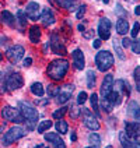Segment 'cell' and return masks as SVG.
I'll return each mask as SVG.
<instances>
[{"instance_id": "6da1fadb", "label": "cell", "mask_w": 140, "mask_h": 148, "mask_svg": "<svg viewBox=\"0 0 140 148\" xmlns=\"http://www.w3.org/2000/svg\"><path fill=\"white\" fill-rule=\"evenodd\" d=\"M67 71H69V62L65 60V59H56V60L50 62L48 69H46L48 77L55 80V81H59V80L65 78Z\"/></svg>"}, {"instance_id": "7a4b0ae2", "label": "cell", "mask_w": 140, "mask_h": 148, "mask_svg": "<svg viewBox=\"0 0 140 148\" xmlns=\"http://www.w3.org/2000/svg\"><path fill=\"white\" fill-rule=\"evenodd\" d=\"M95 64H97V69L99 71H102V73L108 71L114 64L112 53L108 52V50H99L97 53V56H95Z\"/></svg>"}, {"instance_id": "3957f363", "label": "cell", "mask_w": 140, "mask_h": 148, "mask_svg": "<svg viewBox=\"0 0 140 148\" xmlns=\"http://www.w3.org/2000/svg\"><path fill=\"white\" fill-rule=\"evenodd\" d=\"M18 108H20L21 115L24 116L25 122L37 123V120H38V112H37V109L31 103H28V102H18Z\"/></svg>"}, {"instance_id": "277c9868", "label": "cell", "mask_w": 140, "mask_h": 148, "mask_svg": "<svg viewBox=\"0 0 140 148\" xmlns=\"http://www.w3.org/2000/svg\"><path fill=\"white\" fill-rule=\"evenodd\" d=\"M24 136H25L24 129L20 127V126H14V127H11L10 130H7V133L4 134V137H3V144H4V145H10V144L16 143L17 140L23 138Z\"/></svg>"}, {"instance_id": "5b68a950", "label": "cell", "mask_w": 140, "mask_h": 148, "mask_svg": "<svg viewBox=\"0 0 140 148\" xmlns=\"http://www.w3.org/2000/svg\"><path fill=\"white\" fill-rule=\"evenodd\" d=\"M1 115H3V117H4L6 120H8V122H14V123H23V122H25L24 116L21 115L20 109H17V108H13V106L3 108Z\"/></svg>"}, {"instance_id": "8992f818", "label": "cell", "mask_w": 140, "mask_h": 148, "mask_svg": "<svg viewBox=\"0 0 140 148\" xmlns=\"http://www.w3.org/2000/svg\"><path fill=\"white\" fill-rule=\"evenodd\" d=\"M4 85L7 91H16L24 85V78L23 75L18 73H11L7 78L4 80Z\"/></svg>"}, {"instance_id": "52a82bcc", "label": "cell", "mask_w": 140, "mask_h": 148, "mask_svg": "<svg viewBox=\"0 0 140 148\" xmlns=\"http://www.w3.org/2000/svg\"><path fill=\"white\" fill-rule=\"evenodd\" d=\"M24 53H25L24 46H21V45H13L11 48L7 49L6 56H7V59L11 62V63H18V62L23 59Z\"/></svg>"}, {"instance_id": "ba28073f", "label": "cell", "mask_w": 140, "mask_h": 148, "mask_svg": "<svg viewBox=\"0 0 140 148\" xmlns=\"http://www.w3.org/2000/svg\"><path fill=\"white\" fill-rule=\"evenodd\" d=\"M111 28H112V24L109 21V18H99V23H98V34H99V38L101 41H107L109 39L111 36Z\"/></svg>"}, {"instance_id": "9c48e42d", "label": "cell", "mask_w": 140, "mask_h": 148, "mask_svg": "<svg viewBox=\"0 0 140 148\" xmlns=\"http://www.w3.org/2000/svg\"><path fill=\"white\" fill-rule=\"evenodd\" d=\"M83 123L88 130H92V132L99 129V122L97 120L95 116L91 115V112L88 109H83Z\"/></svg>"}, {"instance_id": "30bf717a", "label": "cell", "mask_w": 140, "mask_h": 148, "mask_svg": "<svg viewBox=\"0 0 140 148\" xmlns=\"http://www.w3.org/2000/svg\"><path fill=\"white\" fill-rule=\"evenodd\" d=\"M25 16L28 17L30 20L32 21H37L41 18V8H39V4L37 1H30L27 4V8H25Z\"/></svg>"}, {"instance_id": "8fae6325", "label": "cell", "mask_w": 140, "mask_h": 148, "mask_svg": "<svg viewBox=\"0 0 140 148\" xmlns=\"http://www.w3.org/2000/svg\"><path fill=\"white\" fill-rule=\"evenodd\" d=\"M50 48H52V52L53 53H58V55H66V48H65V45L62 43V41H60V38H59L56 34H52L50 35V42H49Z\"/></svg>"}, {"instance_id": "7c38bea8", "label": "cell", "mask_w": 140, "mask_h": 148, "mask_svg": "<svg viewBox=\"0 0 140 148\" xmlns=\"http://www.w3.org/2000/svg\"><path fill=\"white\" fill-rule=\"evenodd\" d=\"M74 87L73 85H65V87H62L60 90H59V94L55 97L56 98V102L58 103H66L67 101L70 99V97H72V92H73Z\"/></svg>"}, {"instance_id": "4fadbf2b", "label": "cell", "mask_w": 140, "mask_h": 148, "mask_svg": "<svg viewBox=\"0 0 140 148\" xmlns=\"http://www.w3.org/2000/svg\"><path fill=\"white\" fill-rule=\"evenodd\" d=\"M112 90H114V77H112V74H107L104 77L102 85H101V97L107 98V95Z\"/></svg>"}, {"instance_id": "5bb4252c", "label": "cell", "mask_w": 140, "mask_h": 148, "mask_svg": "<svg viewBox=\"0 0 140 148\" xmlns=\"http://www.w3.org/2000/svg\"><path fill=\"white\" fill-rule=\"evenodd\" d=\"M72 59H73L74 67L77 70H83L86 66V59H84V53L81 52V49H76L72 52Z\"/></svg>"}, {"instance_id": "9a60e30c", "label": "cell", "mask_w": 140, "mask_h": 148, "mask_svg": "<svg viewBox=\"0 0 140 148\" xmlns=\"http://www.w3.org/2000/svg\"><path fill=\"white\" fill-rule=\"evenodd\" d=\"M119 141H121V145L123 148H140V143L136 141L134 138H130L128 137L125 132L119 133Z\"/></svg>"}, {"instance_id": "2e32d148", "label": "cell", "mask_w": 140, "mask_h": 148, "mask_svg": "<svg viewBox=\"0 0 140 148\" xmlns=\"http://www.w3.org/2000/svg\"><path fill=\"white\" fill-rule=\"evenodd\" d=\"M41 21H42V24L45 25V27L55 24L56 18H55V14L52 13V10H50V8H43V11L41 13Z\"/></svg>"}, {"instance_id": "e0dca14e", "label": "cell", "mask_w": 140, "mask_h": 148, "mask_svg": "<svg viewBox=\"0 0 140 148\" xmlns=\"http://www.w3.org/2000/svg\"><path fill=\"white\" fill-rule=\"evenodd\" d=\"M140 126L137 123H126V130H125V134L130 138H136L140 134Z\"/></svg>"}, {"instance_id": "ac0fdd59", "label": "cell", "mask_w": 140, "mask_h": 148, "mask_svg": "<svg viewBox=\"0 0 140 148\" xmlns=\"http://www.w3.org/2000/svg\"><path fill=\"white\" fill-rule=\"evenodd\" d=\"M30 41L32 43H38L41 41V28L38 25H32L30 28Z\"/></svg>"}, {"instance_id": "d6986e66", "label": "cell", "mask_w": 140, "mask_h": 148, "mask_svg": "<svg viewBox=\"0 0 140 148\" xmlns=\"http://www.w3.org/2000/svg\"><path fill=\"white\" fill-rule=\"evenodd\" d=\"M107 99L109 101V103L112 105V106H115V105H119L121 102H122V97H121V94L118 92V91L112 90L109 94L107 95Z\"/></svg>"}, {"instance_id": "ffe728a7", "label": "cell", "mask_w": 140, "mask_h": 148, "mask_svg": "<svg viewBox=\"0 0 140 148\" xmlns=\"http://www.w3.org/2000/svg\"><path fill=\"white\" fill-rule=\"evenodd\" d=\"M116 32L119 35H125V34L129 32V23L123 20V18H119L118 23H116Z\"/></svg>"}, {"instance_id": "44dd1931", "label": "cell", "mask_w": 140, "mask_h": 148, "mask_svg": "<svg viewBox=\"0 0 140 148\" xmlns=\"http://www.w3.org/2000/svg\"><path fill=\"white\" fill-rule=\"evenodd\" d=\"M1 21L4 23V24L7 25H14V23H16V18H14V16L10 13V11H7V10H4V11H1Z\"/></svg>"}, {"instance_id": "7402d4cb", "label": "cell", "mask_w": 140, "mask_h": 148, "mask_svg": "<svg viewBox=\"0 0 140 148\" xmlns=\"http://www.w3.org/2000/svg\"><path fill=\"white\" fill-rule=\"evenodd\" d=\"M31 92H32L35 97H39V98H41L42 95L45 94L43 85H42L41 82H32V84H31Z\"/></svg>"}, {"instance_id": "603a6c76", "label": "cell", "mask_w": 140, "mask_h": 148, "mask_svg": "<svg viewBox=\"0 0 140 148\" xmlns=\"http://www.w3.org/2000/svg\"><path fill=\"white\" fill-rule=\"evenodd\" d=\"M90 101H91V106H92V110H94L95 116L99 117L101 116V110H99V108H98V95L97 94H91Z\"/></svg>"}, {"instance_id": "cb8c5ba5", "label": "cell", "mask_w": 140, "mask_h": 148, "mask_svg": "<svg viewBox=\"0 0 140 148\" xmlns=\"http://www.w3.org/2000/svg\"><path fill=\"white\" fill-rule=\"evenodd\" d=\"M55 127H56V132H58L59 134H66V133L69 132V124H67V122L62 120V119L56 122Z\"/></svg>"}, {"instance_id": "d4e9b609", "label": "cell", "mask_w": 140, "mask_h": 148, "mask_svg": "<svg viewBox=\"0 0 140 148\" xmlns=\"http://www.w3.org/2000/svg\"><path fill=\"white\" fill-rule=\"evenodd\" d=\"M17 21H18V28H20V31H23V28H24L25 25H27V16H25V13H23L21 10H18V13H17Z\"/></svg>"}, {"instance_id": "484cf974", "label": "cell", "mask_w": 140, "mask_h": 148, "mask_svg": "<svg viewBox=\"0 0 140 148\" xmlns=\"http://www.w3.org/2000/svg\"><path fill=\"white\" fill-rule=\"evenodd\" d=\"M112 42H114V48H115V52H116V55H118V58L121 59V60H125V59H126V56H125L123 49L121 48V45H119L118 39H112Z\"/></svg>"}, {"instance_id": "4316f807", "label": "cell", "mask_w": 140, "mask_h": 148, "mask_svg": "<svg viewBox=\"0 0 140 148\" xmlns=\"http://www.w3.org/2000/svg\"><path fill=\"white\" fill-rule=\"evenodd\" d=\"M87 87L88 88H94L95 87V73L92 70L87 71Z\"/></svg>"}, {"instance_id": "83f0119b", "label": "cell", "mask_w": 140, "mask_h": 148, "mask_svg": "<svg viewBox=\"0 0 140 148\" xmlns=\"http://www.w3.org/2000/svg\"><path fill=\"white\" fill-rule=\"evenodd\" d=\"M50 127H52V122L50 120H43V122L39 123L37 130H38V133H41V134H45V130H49Z\"/></svg>"}, {"instance_id": "f1b7e54d", "label": "cell", "mask_w": 140, "mask_h": 148, "mask_svg": "<svg viewBox=\"0 0 140 148\" xmlns=\"http://www.w3.org/2000/svg\"><path fill=\"white\" fill-rule=\"evenodd\" d=\"M88 141H90V144H92L94 147L101 145V137H99V134H97V133H91L90 136H88Z\"/></svg>"}, {"instance_id": "f546056e", "label": "cell", "mask_w": 140, "mask_h": 148, "mask_svg": "<svg viewBox=\"0 0 140 148\" xmlns=\"http://www.w3.org/2000/svg\"><path fill=\"white\" fill-rule=\"evenodd\" d=\"M59 87H56V85H53V84H50V85H48L46 87V94H48V97H56L59 94Z\"/></svg>"}, {"instance_id": "4dcf8cb0", "label": "cell", "mask_w": 140, "mask_h": 148, "mask_svg": "<svg viewBox=\"0 0 140 148\" xmlns=\"http://www.w3.org/2000/svg\"><path fill=\"white\" fill-rule=\"evenodd\" d=\"M101 108H102V109H104V112H107V113H109V112L114 109V106L109 103V101H108L107 98L101 99Z\"/></svg>"}, {"instance_id": "1f68e13d", "label": "cell", "mask_w": 140, "mask_h": 148, "mask_svg": "<svg viewBox=\"0 0 140 148\" xmlns=\"http://www.w3.org/2000/svg\"><path fill=\"white\" fill-rule=\"evenodd\" d=\"M66 113H67V108H59L58 110L53 112V115L52 116H53V119H59V120H60Z\"/></svg>"}, {"instance_id": "d6a6232c", "label": "cell", "mask_w": 140, "mask_h": 148, "mask_svg": "<svg viewBox=\"0 0 140 148\" xmlns=\"http://www.w3.org/2000/svg\"><path fill=\"white\" fill-rule=\"evenodd\" d=\"M60 140V137L58 136V133H46L45 134V141H49V143H55V141Z\"/></svg>"}, {"instance_id": "836d02e7", "label": "cell", "mask_w": 140, "mask_h": 148, "mask_svg": "<svg viewBox=\"0 0 140 148\" xmlns=\"http://www.w3.org/2000/svg\"><path fill=\"white\" fill-rule=\"evenodd\" d=\"M69 110H70V116L76 119V117H79L80 113H81V110H80V108L77 106V105H72V106L69 108Z\"/></svg>"}, {"instance_id": "e575fe53", "label": "cell", "mask_w": 140, "mask_h": 148, "mask_svg": "<svg viewBox=\"0 0 140 148\" xmlns=\"http://www.w3.org/2000/svg\"><path fill=\"white\" fill-rule=\"evenodd\" d=\"M56 1H58L59 6L63 8H70L74 3V0H56Z\"/></svg>"}, {"instance_id": "d590c367", "label": "cell", "mask_w": 140, "mask_h": 148, "mask_svg": "<svg viewBox=\"0 0 140 148\" xmlns=\"http://www.w3.org/2000/svg\"><path fill=\"white\" fill-rule=\"evenodd\" d=\"M86 10H87V6H86V4H81V6L79 7V10H77V13H76V17H77L79 20H81L83 17H84V14H86Z\"/></svg>"}, {"instance_id": "8d00e7d4", "label": "cell", "mask_w": 140, "mask_h": 148, "mask_svg": "<svg viewBox=\"0 0 140 148\" xmlns=\"http://www.w3.org/2000/svg\"><path fill=\"white\" fill-rule=\"evenodd\" d=\"M86 101H87V92L81 91V92L79 94V97H77V105H83V103H86Z\"/></svg>"}, {"instance_id": "74e56055", "label": "cell", "mask_w": 140, "mask_h": 148, "mask_svg": "<svg viewBox=\"0 0 140 148\" xmlns=\"http://www.w3.org/2000/svg\"><path fill=\"white\" fill-rule=\"evenodd\" d=\"M132 50H133V53L134 55H140V39H136V41L132 43Z\"/></svg>"}, {"instance_id": "f35d334b", "label": "cell", "mask_w": 140, "mask_h": 148, "mask_svg": "<svg viewBox=\"0 0 140 148\" xmlns=\"http://www.w3.org/2000/svg\"><path fill=\"white\" fill-rule=\"evenodd\" d=\"M140 31V24L139 23H134L132 27V29H130V34H132V38H136L137 36V34Z\"/></svg>"}, {"instance_id": "ab89813d", "label": "cell", "mask_w": 140, "mask_h": 148, "mask_svg": "<svg viewBox=\"0 0 140 148\" xmlns=\"http://www.w3.org/2000/svg\"><path fill=\"white\" fill-rule=\"evenodd\" d=\"M137 109H139V105H137V102H130V103H129V113H130V115H133V113H134V112H136V110H137Z\"/></svg>"}, {"instance_id": "60d3db41", "label": "cell", "mask_w": 140, "mask_h": 148, "mask_svg": "<svg viewBox=\"0 0 140 148\" xmlns=\"http://www.w3.org/2000/svg\"><path fill=\"white\" fill-rule=\"evenodd\" d=\"M53 147L55 148H66V144H65V141L60 138V140H58V141H55V143H53Z\"/></svg>"}, {"instance_id": "b9f144b4", "label": "cell", "mask_w": 140, "mask_h": 148, "mask_svg": "<svg viewBox=\"0 0 140 148\" xmlns=\"http://www.w3.org/2000/svg\"><path fill=\"white\" fill-rule=\"evenodd\" d=\"M133 78H134L136 81H140V66H137L133 70Z\"/></svg>"}, {"instance_id": "7bdbcfd3", "label": "cell", "mask_w": 140, "mask_h": 148, "mask_svg": "<svg viewBox=\"0 0 140 148\" xmlns=\"http://www.w3.org/2000/svg\"><path fill=\"white\" fill-rule=\"evenodd\" d=\"M122 46L123 48H130L132 46V39L130 38H123L122 39Z\"/></svg>"}, {"instance_id": "ee69618b", "label": "cell", "mask_w": 140, "mask_h": 148, "mask_svg": "<svg viewBox=\"0 0 140 148\" xmlns=\"http://www.w3.org/2000/svg\"><path fill=\"white\" fill-rule=\"evenodd\" d=\"M83 36H84V38H86V39H90V38H92V36H94V31H84V32H83Z\"/></svg>"}, {"instance_id": "f6af8a7d", "label": "cell", "mask_w": 140, "mask_h": 148, "mask_svg": "<svg viewBox=\"0 0 140 148\" xmlns=\"http://www.w3.org/2000/svg\"><path fill=\"white\" fill-rule=\"evenodd\" d=\"M31 63H32V59L31 58H27V59L23 60V66H25V67H30L31 66Z\"/></svg>"}, {"instance_id": "bcb514c9", "label": "cell", "mask_w": 140, "mask_h": 148, "mask_svg": "<svg viewBox=\"0 0 140 148\" xmlns=\"http://www.w3.org/2000/svg\"><path fill=\"white\" fill-rule=\"evenodd\" d=\"M101 39H95V41L92 42V48H94V49H99V48H101Z\"/></svg>"}, {"instance_id": "7dc6e473", "label": "cell", "mask_w": 140, "mask_h": 148, "mask_svg": "<svg viewBox=\"0 0 140 148\" xmlns=\"http://www.w3.org/2000/svg\"><path fill=\"white\" fill-rule=\"evenodd\" d=\"M133 117H134V120H136V122H139L140 123V108L134 112V113H133Z\"/></svg>"}, {"instance_id": "c3c4849f", "label": "cell", "mask_w": 140, "mask_h": 148, "mask_svg": "<svg viewBox=\"0 0 140 148\" xmlns=\"http://www.w3.org/2000/svg\"><path fill=\"white\" fill-rule=\"evenodd\" d=\"M48 103H49L48 99H39V101L37 102V105H48Z\"/></svg>"}, {"instance_id": "681fc988", "label": "cell", "mask_w": 140, "mask_h": 148, "mask_svg": "<svg viewBox=\"0 0 140 148\" xmlns=\"http://www.w3.org/2000/svg\"><path fill=\"white\" fill-rule=\"evenodd\" d=\"M3 84H4V75H3L1 71H0V88L3 87Z\"/></svg>"}, {"instance_id": "f907efd6", "label": "cell", "mask_w": 140, "mask_h": 148, "mask_svg": "<svg viewBox=\"0 0 140 148\" xmlns=\"http://www.w3.org/2000/svg\"><path fill=\"white\" fill-rule=\"evenodd\" d=\"M77 29H79L80 32H84V31H86V28H84V25H83V24L79 25V27H77Z\"/></svg>"}, {"instance_id": "816d5d0a", "label": "cell", "mask_w": 140, "mask_h": 148, "mask_svg": "<svg viewBox=\"0 0 140 148\" xmlns=\"http://www.w3.org/2000/svg\"><path fill=\"white\" fill-rule=\"evenodd\" d=\"M134 14H136V16H140V6H136V8H134Z\"/></svg>"}, {"instance_id": "f5cc1de1", "label": "cell", "mask_w": 140, "mask_h": 148, "mask_svg": "<svg viewBox=\"0 0 140 148\" xmlns=\"http://www.w3.org/2000/svg\"><path fill=\"white\" fill-rule=\"evenodd\" d=\"M70 138H72V141H77V136H76V133H72Z\"/></svg>"}, {"instance_id": "db71d44e", "label": "cell", "mask_w": 140, "mask_h": 148, "mask_svg": "<svg viewBox=\"0 0 140 148\" xmlns=\"http://www.w3.org/2000/svg\"><path fill=\"white\" fill-rule=\"evenodd\" d=\"M136 90L137 92H140V81H136Z\"/></svg>"}, {"instance_id": "11a10c76", "label": "cell", "mask_w": 140, "mask_h": 148, "mask_svg": "<svg viewBox=\"0 0 140 148\" xmlns=\"http://www.w3.org/2000/svg\"><path fill=\"white\" fill-rule=\"evenodd\" d=\"M35 148H48V147H46L45 144H39V145H37V147H35Z\"/></svg>"}, {"instance_id": "9f6ffc18", "label": "cell", "mask_w": 140, "mask_h": 148, "mask_svg": "<svg viewBox=\"0 0 140 148\" xmlns=\"http://www.w3.org/2000/svg\"><path fill=\"white\" fill-rule=\"evenodd\" d=\"M3 134V126H0V136Z\"/></svg>"}, {"instance_id": "6f0895ef", "label": "cell", "mask_w": 140, "mask_h": 148, "mask_svg": "<svg viewBox=\"0 0 140 148\" xmlns=\"http://www.w3.org/2000/svg\"><path fill=\"white\" fill-rule=\"evenodd\" d=\"M102 1H104V3H107V4L109 3V0H102Z\"/></svg>"}, {"instance_id": "680465c9", "label": "cell", "mask_w": 140, "mask_h": 148, "mask_svg": "<svg viewBox=\"0 0 140 148\" xmlns=\"http://www.w3.org/2000/svg\"><path fill=\"white\" fill-rule=\"evenodd\" d=\"M87 148H97V147H94V145H90V147H87Z\"/></svg>"}, {"instance_id": "91938a15", "label": "cell", "mask_w": 140, "mask_h": 148, "mask_svg": "<svg viewBox=\"0 0 140 148\" xmlns=\"http://www.w3.org/2000/svg\"><path fill=\"white\" fill-rule=\"evenodd\" d=\"M105 148H112V145H107V147H105Z\"/></svg>"}, {"instance_id": "94428289", "label": "cell", "mask_w": 140, "mask_h": 148, "mask_svg": "<svg viewBox=\"0 0 140 148\" xmlns=\"http://www.w3.org/2000/svg\"><path fill=\"white\" fill-rule=\"evenodd\" d=\"M49 1H50V3H53V1H55V0H49Z\"/></svg>"}, {"instance_id": "6125c7cd", "label": "cell", "mask_w": 140, "mask_h": 148, "mask_svg": "<svg viewBox=\"0 0 140 148\" xmlns=\"http://www.w3.org/2000/svg\"><path fill=\"white\" fill-rule=\"evenodd\" d=\"M0 62H1V53H0Z\"/></svg>"}]
</instances>
